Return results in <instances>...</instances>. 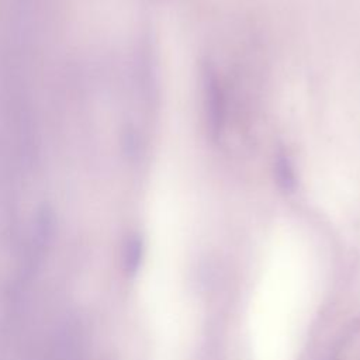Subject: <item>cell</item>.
<instances>
[{
	"label": "cell",
	"mask_w": 360,
	"mask_h": 360,
	"mask_svg": "<svg viewBox=\"0 0 360 360\" xmlns=\"http://www.w3.org/2000/svg\"><path fill=\"white\" fill-rule=\"evenodd\" d=\"M273 173L277 186L284 193H292L297 188V174L291 158L284 150H277L273 162Z\"/></svg>",
	"instance_id": "obj_2"
},
{
	"label": "cell",
	"mask_w": 360,
	"mask_h": 360,
	"mask_svg": "<svg viewBox=\"0 0 360 360\" xmlns=\"http://www.w3.org/2000/svg\"><path fill=\"white\" fill-rule=\"evenodd\" d=\"M202 90L207 129L210 138L217 141L225 125V94L221 82L211 66H205L202 72Z\"/></svg>",
	"instance_id": "obj_1"
}]
</instances>
